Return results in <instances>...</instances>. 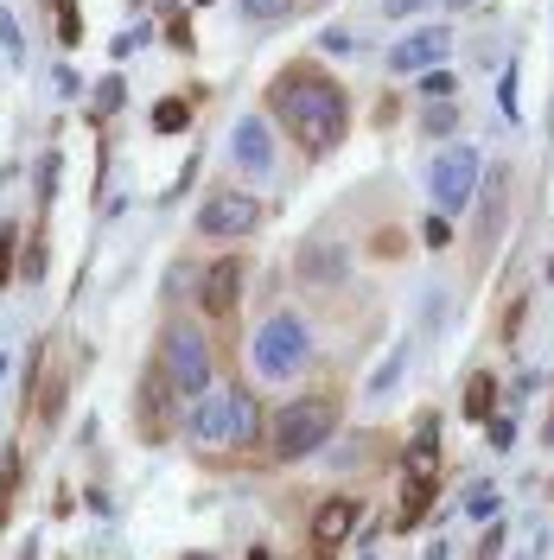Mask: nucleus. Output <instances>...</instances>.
I'll use <instances>...</instances> for the list:
<instances>
[{"label": "nucleus", "instance_id": "1", "mask_svg": "<svg viewBox=\"0 0 554 560\" xmlns=\"http://www.w3.org/2000/svg\"><path fill=\"white\" fill-rule=\"evenodd\" d=\"M268 109L281 115V128L300 140L306 153H332L344 128H351V102H344V90L332 77H325L319 64H293L274 77V90H268Z\"/></svg>", "mask_w": 554, "mask_h": 560}, {"label": "nucleus", "instance_id": "2", "mask_svg": "<svg viewBox=\"0 0 554 560\" xmlns=\"http://www.w3.org/2000/svg\"><path fill=\"white\" fill-rule=\"evenodd\" d=\"M185 427H192L198 446H242V440H255V401L236 395V389H204L192 401Z\"/></svg>", "mask_w": 554, "mask_h": 560}, {"label": "nucleus", "instance_id": "3", "mask_svg": "<svg viewBox=\"0 0 554 560\" xmlns=\"http://www.w3.org/2000/svg\"><path fill=\"white\" fill-rule=\"evenodd\" d=\"M306 357H313V338H306V319H300V312H274V319L255 331V376H262V382L300 376Z\"/></svg>", "mask_w": 554, "mask_h": 560}, {"label": "nucleus", "instance_id": "4", "mask_svg": "<svg viewBox=\"0 0 554 560\" xmlns=\"http://www.w3.org/2000/svg\"><path fill=\"white\" fill-rule=\"evenodd\" d=\"M332 401H287L281 414H274V459H306V452H319L325 440H332Z\"/></svg>", "mask_w": 554, "mask_h": 560}, {"label": "nucleus", "instance_id": "5", "mask_svg": "<svg viewBox=\"0 0 554 560\" xmlns=\"http://www.w3.org/2000/svg\"><path fill=\"white\" fill-rule=\"evenodd\" d=\"M160 370H166V382H172L185 401H198L204 389H217V382H211V344H204L192 325H172V331H166Z\"/></svg>", "mask_w": 554, "mask_h": 560}, {"label": "nucleus", "instance_id": "6", "mask_svg": "<svg viewBox=\"0 0 554 560\" xmlns=\"http://www.w3.org/2000/svg\"><path fill=\"white\" fill-rule=\"evenodd\" d=\"M440 420H427L421 427V440H414L408 452V478H402V516H395V529H414V522L427 516V503H434V490H440Z\"/></svg>", "mask_w": 554, "mask_h": 560}, {"label": "nucleus", "instance_id": "7", "mask_svg": "<svg viewBox=\"0 0 554 560\" xmlns=\"http://www.w3.org/2000/svg\"><path fill=\"white\" fill-rule=\"evenodd\" d=\"M478 179H484V160H478V147H446L440 160H434V179H427V185H434V204H440V210H453V217H459V210L472 204Z\"/></svg>", "mask_w": 554, "mask_h": 560}, {"label": "nucleus", "instance_id": "8", "mask_svg": "<svg viewBox=\"0 0 554 560\" xmlns=\"http://www.w3.org/2000/svg\"><path fill=\"white\" fill-rule=\"evenodd\" d=\"M255 217H262V204H255L249 191H217V198H204V210H198V236H217V242L249 236Z\"/></svg>", "mask_w": 554, "mask_h": 560}, {"label": "nucleus", "instance_id": "9", "mask_svg": "<svg viewBox=\"0 0 554 560\" xmlns=\"http://www.w3.org/2000/svg\"><path fill=\"white\" fill-rule=\"evenodd\" d=\"M446 51H453V32H446V26H421V32H408V39L389 45V70H395V77H421V70H434Z\"/></svg>", "mask_w": 554, "mask_h": 560}, {"label": "nucleus", "instance_id": "10", "mask_svg": "<svg viewBox=\"0 0 554 560\" xmlns=\"http://www.w3.org/2000/svg\"><path fill=\"white\" fill-rule=\"evenodd\" d=\"M242 261L236 255H223V261H211L204 268V280H198V312H211V319H230L236 312V300H242Z\"/></svg>", "mask_w": 554, "mask_h": 560}, {"label": "nucleus", "instance_id": "11", "mask_svg": "<svg viewBox=\"0 0 554 560\" xmlns=\"http://www.w3.org/2000/svg\"><path fill=\"white\" fill-rule=\"evenodd\" d=\"M357 497H325L319 510H313V554L319 560H332L344 541H351V529H357Z\"/></svg>", "mask_w": 554, "mask_h": 560}, {"label": "nucleus", "instance_id": "12", "mask_svg": "<svg viewBox=\"0 0 554 560\" xmlns=\"http://www.w3.org/2000/svg\"><path fill=\"white\" fill-rule=\"evenodd\" d=\"M230 160L242 172H268L274 166V128H268V115H242L236 128H230Z\"/></svg>", "mask_w": 554, "mask_h": 560}, {"label": "nucleus", "instance_id": "13", "mask_svg": "<svg viewBox=\"0 0 554 560\" xmlns=\"http://www.w3.org/2000/svg\"><path fill=\"white\" fill-rule=\"evenodd\" d=\"M491 395H497L491 376H472V382H465V420H491Z\"/></svg>", "mask_w": 554, "mask_h": 560}, {"label": "nucleus", "instance_id": "14", "mask_svg": "<svg viewBox=\"0 0 554 560\" xmlns=\"http://www.w3.org/2000/svg\"><path fill=\"white\" fill-rule=\"evenodd\" d=\"M121 102H128V83H121V77H102V83H96V96H90V115L102 121V115H115Z\"/></svg>", "mask_w": 554, "mask_h": 560}, {"label": "nucleus", "instance_id": "15", "mask_svg": "<svg viewBox=\"0 0 554 560\" xmlns=\"http://www.w3.org/2000/svg\"><path fill=\"white\" fill-rule=\"evenodd\" d=\"M287 13H293V0H242V20H255V26H274Z\"/></svg>", "mask_w": 554, "mask_h": 560}, {"label": "nucleus", "instance_id": "16", "mask_svg": "<svg viewBox=\"0 0 554 560\" xmlns=\"http://www.w3.org/2000/svg\"><path fill=\"white\" fill-rule=\"evenodd\" d=\"M421 90L434 96V102H446V96H459V83H453V70H440V64H434V70H421Z\"/></svg>", "mask_w": 554, "mask_h": 560}, {"label": "nucleus", "instance_id": "17", "mask_svg": "<svg viewBox=\"0 0 554 560\" xmlns=\"http://www.w3.org/2000/svg\"><path fill=\"white\" fill-rule=\"evenodd\" d=\"M402 363H408V350H389V363L370 376V395H389V389H395V376H402Z\"/></svg>", "mask_w": 554, "mask_h": 560}, {"label": "nucleus", "instance_id": "18", "mask_svg": "<svg viewBox=\"0 0 554 560\" xmlns=\"http://www.w3.org/2000/svg\"><path fill=\"white\" fill-rule=\"evenodd\" d=\"M491 510H497V490L491 484H478L472 497H465V516H478V522H491Z\"/></svg>", "mask_w": 554, "mask_h": 560}, {"label": "nucleus", "instance_id": "19", "mask_svg": "<svg viewBox=\"0 0 554 560\" xmlns=\"http://www.w3.org/2000/svg\"><path fill=\"white\" fill-rule=\"evenodd\" d=\"M153 128H160V134H179V128H185V102H179V96H172V102H160Z\"/></svg>", "mask_w": 554, "mask_h": 560}, {"label": "nucleus", "instance_id": "20", "mask_svg": "<svg viewBox=\"0 0 554 560\" xmlns=\"http://www.w3.org/2000/svg\"><path fill=\"white\" fill-rule=\"evenodd\" d=\"M0 51H7V58H20V51H26V45H20V26H13L7 7H0Z\"/></svg>", "mask_w": 554, "mask_h": 560}, {"label": "nucleus", "instance_id": "21", "mask_svg": "<svg viewBox=\"0 0 554 560\" xmlns=\"http://www.w3.org/2000/svg\"><path fill=\"white\" fill-rule=\"evenodd\" d=\"M58 32L77 45V32H83V26H77V0H58Z\"/></svg>", "mask_w": 554, "mask_h": 560}, {"label": "nucleus", "instance_id": "22", "mask_svg": "<svg viewBox=\"0 0 554 560\" xmlns=\"http://www.w3.org/2000/svg\"><path fill=\"white\" fill-rule=\"evenodd\" d=\"M421 7H440V0H383L389 20H408V13H421Z\"/></svg>", "mask_w": 554, "mask_h": 560}, {"label": "nucleus", "instance_id": "23", "mask_svg": "<svg viewBox=\"0 0 554 560\" xmlns=\"http://www.w3.org/2000/svg\"><path fill=\"white\" fill-rule=\"evenodd\" d=\"M325 45H332V51H357V45H363V32H351V26H332V32H325Z\"/></svg>", "mask_w": 554, "mask_h": 560}, {"label": "nucleus", "instance_id": "24", "mask_svg": "<svg viewBox=\"0 0 554 560\" xmlns=\"http://www.w3.org/2000/svg\"><path fill=\"white\" fill-rule=\"evenodd\" d=\"M497 109H504V121L516 115V64L504 70V90H497Z\"/></svg>", "mask_w": 554, "mask_h": 560}, {"label": "nucleus", "instance_id": "25", "mask_svg": "<svg viewBox=\"0 0 554 560\" xmlns=\"http://www.w3.org/2000/svg\"><path fill=\"white\" fill-rule=\"evenodd\" d=\"M446 128H459V109H427V134H446Z\"/></svg>", "mask_w": 554, "mask_h": 560}, {"label": "nucleus", "instance_id": "26", "mask_svg": "<svg viewBox=\"0 0 554 560\" xmlns=\"http://www.w3.org/2000/svg\"><path fill=\"white\" fill-rule=\"evenodd\" d=\"M516 440V420H491V446H510Z\"/></svg>", "mask_w": 554, "mask_h": 560}, {"label": "nucleus", "instance_id": "27", "mask_svg": "<svg viewBox=\"0 0 554 560\" xmlns=\"http://www.w3.org/2000/svg\"><path fill=\"white\" fill-rule=\"evenodd\" d=\"M51 185H58V160L45 153V172H39V198H51Z\"/></svg>", "mask_w": 554, "mask_h": 560}, {"label": "nucleus", "instance_id": "28", "mask_svg": "<svg viewBox=\"0 0 554 560\" xmlns=\"http://www.w3.org/2000/svg\"><path fill=\"white\" fill-rule=\"evenodd\" d=\"M7 255H13V230H0V280H13V268H7Z\"/></svg>", "mask_w": 554, "mask_h": 560}, {"label": "nucleus", "instance_id": "29", "mask_svg": "<svg viewBox=\"0 0 554 560\" xmlns=\"http://www.w3.org/2000/svg\"><path fill=\"white\" fill-rule=\"evenodd\" d=\"M440 7H453V13H459V7H478V0H440Z\"/></svg>", "mask_w": 554, "mask_h": 560}, {"label": "nucleus", "instance_id": "30", "mask_svg": "<svg viewBox=\"0 0 554 560\" xmlns=\"http://www.w3.org/2000/svg\"><path fill=\"white\" fill-rule=\"evenodd\" d=\"M7 370H13V357H7V350H0V376H7Z\"/></svg>", "mask_w": 554, "mask_h": 560}, {"label": "nucleus", "instance_id": "31", "mask_svg": "<svg viewBox=\"0 0 554 560\" xmlns=\"http://www.w3.org/2000/svg\"><path fill=\"white\" fill-rule=\"evenodd\" d=\"M185 560H211V554H185Z\"/></svg>", "mask_w": 554, "mask_h": 560}, {"label": "nucleus", "instance_id": "32", "mask_svg": "<svg viewBox=\"0 0 554 560\" xmlns=\"http://www.w3.org/2000/svg\"><path fill=\"white\" fill-rule=\"evenodd\" d=\"M548 280H554V261H548Z\"/></svg>", "mask_w": 554, "mask_h": 560}]
</instances>
